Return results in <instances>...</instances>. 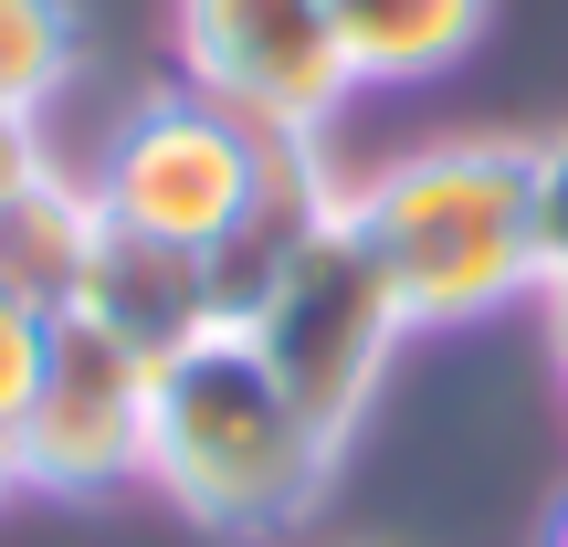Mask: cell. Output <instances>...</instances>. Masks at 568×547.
<instances>
[{
    "instance_id": "cell-16",
    "label": "cell",
    "mask_w": 568,
    "mask_h": 547,
    "mask_svg": "<svg viewBox=\"0 0 568 547\" xmlns=\"http://www.w3.org/2000/svg\"><path fill=\"white\" fill-rule=\"evenodd\" d=\"M11 495H21V474H11V443H0V516H11Z\"/></svg>"
},
{
    "instance_id": "cell-10",
    "label": "cell",
    "mask_w": 568,
    "mask_h": 547,
    "mask_svg": "<svg viewBox=\"0 0 568 547\" xmlns=\"http://www.w3.org/2000/svg\"><path fill=\"white\" fill-rule=\"evenodd\" d=\"M84 63V11L74 0H0V105L42 117Z\"/></svg>"
},
{
    "instance_id": "cell-8",
    "label": "cell",
    "mask_w": 568,
    "mask_h": 547,
    "mask_svg": "<svg viewBox=\"0 0 568 547\" xmlns=\"http://www.w3.org/2000/svg\"><path fill=\"white\" fill-rule=\"evenodd\" d=\"M84 316L116 326L138 358H169V347L232 326V284L211 253H180V243H138V232L105 222V253H95V284H84Z\"/></svg>"
},
{
    "instance_id": "cell-5",
    "label": "cell",
    "mask_w": 568,
    "mask_h": 547,
    "mask_svg": "<svg viewBox=\"0 0 568 547\" xmlns=\"http://www.w3.org/2000/svg\"><path fill=\"white\" fill-rule=\"evenodd\" d=\"M180 84L243 117L253 138H326L347 105V53L326 0H180Z\"/></svg>"
},
{
    "instance_id": "cell-13",
    "label": "cell",
    "mask_w": 568,
    "mask_h": 547,
    "mask_svg": "<svg viewBox=\"0 0 568 547\" xmlns=\"http://www.w3.org/2000/svg\"><path fill=\"white\" fill-rule=\"evenodd\" d=\"M42 169H53V148H42V117H11V105H0V201H11L21 180H42Z\"/></svg>"
},
{
    "instance_id": "cell-3",
    "label": "cell",
    "mask_w": 568,
    "mask_h": 547,
    "mask_svg": "<svg viewBox=\"0 0 568 547\" xmlns=\"http://www.w3.org/2000/svg\"><path fill=\"white\" fill-rule=\"evenodd\" d=\"M232 326L253 337V358L295 389V411L326 432V443L358 432V411L379 401V379H389V347L410 337L400 284L379 274V253L358 243V222H326L316 243H295L243 295Z\"/></svg>"
},
{
    "instance_id": "cell-12",
    "label": "cell",
    "mask_w": 568,
    "mask_h": 547,
    "mask_svg": "<svg viewBox=\"0 0 568 547\" xmlns=\"http://www.w3.org/2000/svg\"><path fill=\"white\" fill-rule=\"evenodd\" d=\"M537 253H548V284H568V138L537 148Z\"/></svg>"
},
{
    "instance_id": "cell-9",
    "label": "cell",
    "mask_w": 568,
    "mask_h": 547,
    "mask_svg": "<svg viewBox=\"0 0 568 547\" xmlns=\"http://www.w3.org/2000/svg\"><path fill=\"white\" fill-rule=\"evenodd\" d=\"M326 21H337L347 84H422L474 53L495 0H326Z\"/></svg>"
},
{
    "instance_id": "cell-11",
    "label": "cell",
    "mask_w": 568,
    "mask_h": 547,
    "mask_svg": "<svg viewBox=\"0 0 568 547\" xmlns=\"http://www.w3.org/2000/svg\"><path fill=\"white\" fill-rule=\"evenodd\" d=\"M42 337H53V326H42V316H21V305L0 295V443H11V422L32 411V379H42Z\"/></svg>"
},
{
    "instance_id": "cell-17",
    "label": "cell",
    "mask_w": 568,
    "mask_h": 547,
    "mask_svg": "<svg viewBox=\"0 0 568 547\" xmlns=\"http://www.w3.org/2000/svg\"><path fill=\"white\" fill-rule=\"evenodd\" d=\"M368 547H400V537H368Z\"/></svg>"
},
{
    "instance_id": "cell-14",
    "label": "cell",
    "mask_w": 568,
    "mask_h": 547,
    "mask_svg": "<svg viewBox=\"0 0 568 547\" xmlns=\"http://www.w3.org/2000/svg\"><path fill=\"white\" fill-rule=\"evenodd\" d=\"M548 337H558V379H568V284H548Z\"/></svg>"
},
{
    "instance_id": "cell-7",
    "label": "cell",
    "mask_w": 568,
    "mask_h": 547,
    "mask_svg": "<svg viewBox=\"0 0 568 547\" xmlns=\"http://www.w3.org/2000/svg\"><path fill=\"white\" fill-rule=\"evenodd\" d=\"M95 253H105V201L84 169H42V180H21L11 201H0V295L21 305V316L63 326L84 316V284H95Z\"/></svg>"
},
{
    "instance_id": "cell-2",
    "label": "cell",
    "mask_w": 568,
    "mask_h": 547,
    "mask_svg": "<svg viewBox=\"0 0 568 547\" xmlns=\"http://www.w3.org/2000/svg\"><path fill=\"white\" fill-rule=\"evenodd\" d=\"M337 474V443L295 411V389L253 358L243 326L169 347L148 368V485L211 537H274Z\"/></svg>"
},
{
    "instance_id": "cell-4",
    "label": "cell",
    "mask_w": 568,
    "mask_h": 547,
    "mask_svg": "<svg viewBox=\"0 0 568 547\" xmlns=\"http://www.w3.org/2000/svg\"><path fill=\"white\" fill-rule=\"evenodd\" d=\"M264 148L243 117H222L211 95H190V84H169V95H138L116 117V138L95 148V201L116 232H138V243H180V253H211L222 264L232 232H243L253 190H264Z\"/></svg>"
},
{
    "instance_id": "cell-6",
    "label": "cell",
    "mask_w": 568,
    "mask_h": 547,
    "mask_svg": "<svg viewBox=\"0 0 568 547\" xmlns=\"http://www.w3.org/2000/svg\"><path fill=\"white\" fill-rule=\"evenodd\" d=\"M148 368L116 326L95 316H63L42 337V379L32 411L11 422V474L21 495H105V485H138L148 474Z\"/></svg>"
},
{
    "instance_id": "cell-15",
    "label": "cell",
    "mask_w": 568,
    "mask_h": 547,
    "mask_svg": "<svg viewBox=\"0 0 568 547\" xmlns=\"http://www.w3.org/2000/svg\"><path fill=\"white\" fill-rule=\"evenodd\" d=\"M537 547H568V495H558V506H548V537H537Z\"/></svg>"
},
{
    "instance_id": "cell-1",
    "label": "cell",
    "mask_w": 568,
    "mask_h": 547,
    "mask_svg": "<svg viewBox=\"0 0 568 547\" xmlns=\"http://www.w3.org/2000/svg\"><path fill=\"white\" fill-rule=\"evenodd\" d=\"M347 222L400 284L410 326H485L516 295H548L537 253V148L527 138H443L347 180Z\"/></svg>"
}]
</instances>
